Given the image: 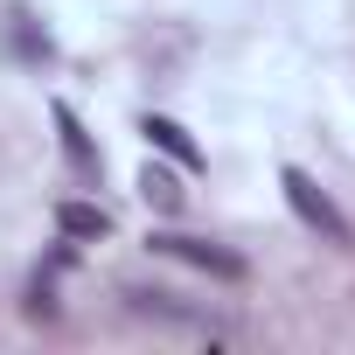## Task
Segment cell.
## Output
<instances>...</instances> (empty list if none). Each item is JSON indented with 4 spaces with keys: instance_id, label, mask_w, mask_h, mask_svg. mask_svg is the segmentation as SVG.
<instances>
[{
    "instance_id": "1",
    "label": "cell",
    "mask_w": 355,
    "mask_h": 355,
    "mask_svg": "<svg viewBox=\"0 0 355 355\" xmlns=\"http://www.w3.org/2000/svg\"><path fill=\"white\" fill-rule=\"evenodd\" d=\"M279 189H286V202H293V216H300L306 230H320V237H327V244H341V251L355 244V230H348V216H341V209L327 202V189L313 182L306 167H286V174H279Z\"/></svg>"
},
{
    "instance_id": "2",
    "label": "cell",
    "mask_w": 355,
    "mask_h": 355,
    "mask_svg": "<svg viewBox=\"0 0 355 355\" xmlns=\"http://www.w3.org/2000/svg\"><path fill=\"white\" fill-rule=\"evenodd\" d=\"M160 258H182V265H196V272H209V279H244L251 265L237 258V251H223V244H209V237H182V230H160V237H146Z\"/></svg>"
},
{
    "instance_id": "3",
    "label": "cell",
    "mask_w": 355,
    "mask_h": 355,
    "mask_svg": "<svg viewBox=\"0 0 355 355\" xmlns=\"http://www.w3.org/2000/svg\"><path fill=\"white\" fill-rule=\"evenodd\" d=\"M139 132H146V139H153V146H160V153H167L174 167H202V146L189 139V125H174V119L146 112V119H139Z\"/></svg>"
},
{
    "instance_id": "4",
    "label": "cell",
    "mask_w": 355,
    "mask_h": 355,
    "mask_svg": "<svg viewBox=\"0 0 355 355\" xmlns=\"http://www.w3.org/2000/svg\"><path fill=\"white\" fill-rule=\"evenodd\" d=\"M49 119H56V132H63V153H70V167L91 182V174L105 167V160H98V146H91V132L77 125V112H70V105H49Z\"/></svg>"
},
{
    "instance_id": "5",
    "label": "cell",
    "mask_w": 355,
    "mask_h": 355,
    "mask_svg": "<svg viewBox=\"0 0 355 355\" xmlns=\"http://www.w3.org/2000/svg\"><path fill=\"white\" fill-rule=\"evenodd\" d=\"M56 230L63 237H112V216L98 202H56Z\"/></svg>"
},
{
    "instance_id": "6",
    "label": "cell",
    "mask_w": 355,
    "mask_h": 355,
    "mask_svg": "<svg viewBox=\"0 0 355 355\" xmlns=\"http://www.w3.org/2000/svg\"><path fill=\"white\" fill-rule=\"evenodd\" d=\"M139 196H146L160 216H174V209H182V182H174L167 167H146V174H139Z\"/></svg>"
},
{
    "instance_id": "7",
    "label": "cell",
    "mask_w": 355,
    "mask_h": 355,
    "mask_svg": "<svg viewBox=\"0 0 355 355\" xmlns=\"http://www.w3.org/2000/svg\"><path fill=\"white\" fill-rule=\"evenodd\" d=\"M15 49H21V56H49V35H35V21L15 15Z\"/></svg>"
}]
</instances>
